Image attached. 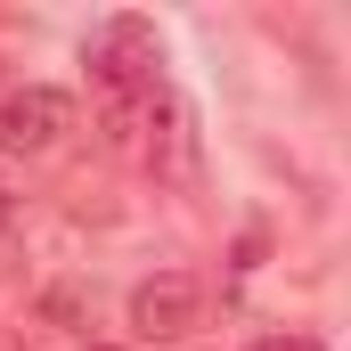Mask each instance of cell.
<instances>
[{"mask_svg":"<svg viewBox=\"0 0 351 351\" xmlns=\"http://www.w3.org/2000/svg\"><path fill=\"white\" fill-rule=\"evenodd\" d=\"M82 66H90V90H98V106H106V98L164 90V33H156L147 16H106V25L82 41Z\"/></svg>","mask_w":351,"mask_h":351,"instance_id":"obj_1","label":"cell"},{"mask_svg":"<svg viewBox=\"0 0 351 351\" xmlns=\"http://www.w3.org/2000/svg\"><path fill=\"white\" fill-rule=\"evenodd\" d=\"M74 123V98L66 90H8L0 98V156H41V147H58V131Z\"/></svg>","mask_w":351,"mask_h":351,"instance_id":"obj_2","label":"cell"},{"mask_svg":"<svg viewBox=\"0 0 351 351\" xmlns=\"http://www.w3.org/2000/svg\"><path fill=\"white\" fill-rule=\"evenodd\" d=\"M204 319V286L188 278V269H156L139 294H131V327L147 335V343H172V335H188Z\"/></svg>","mask_w":351,"mask_h":351,"instance_id":"obj_3","label":"cell"},{"mask_svg":"<svg viewBox=\"0 0 351 351\" xmlns=\"http://www.w3.org/2000/svg\"><path fill=\"white\" fill-rule=\"evenodd\" d=\"M98 123H106L114 156H131V164H156V156H164V139H172V98H164V90L106 98V106H98Z\"/></svg>","mask_w":351,"mask_h":351,"instance_id":"obj_4","label":"cell"},{"mask_svg":"<svg viewBox=\"0 0 351 351\" xmlns=\"http://www.w3.org/2000/svg\"><path fill=\"white\" fill-rule=\"evenodd\" d=\"M254 351H327V343H319V335H262Z\"/></svg>","mask_w":351,"mask_h":351,"instance_id":"obj_5","label":"cell"},{"mask_svg":"<svg viewBox=\"0 0 351 351\" xmlns=\"http://www.w3.org/2000/svg\"><path fill=\"white\" fill-rule=\"evenodd\" d=\"M0 229H8V188H0Z\"/></svg>","mask_w":351,"mask_h":351,"instance_id":"obj_6","label":"cell"},{"mask_svg":"<svg viewBox=\"0 0 351 351\" xmlns=\"http://www.w3.org/2000/svg\"><path fill=\"white\" fill-rule=\"evenodd\" d=\"M90 351H114V343H90Z\"/></svg>","mask_w":351,"mask_h":351,"instance_id":"obj_7","label":"cell"}]
</instances>
